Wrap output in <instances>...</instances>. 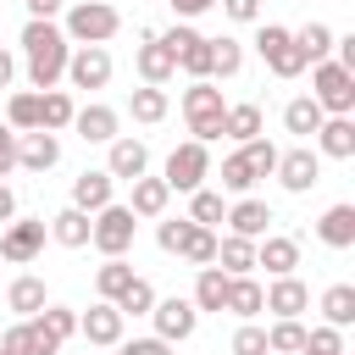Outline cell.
<instances>
[{
  "label": "cell",
  "mask_w": 355,
  "mask_h": 355,
  "mask_svg": "<svg viewBox=\"0 0 355 355\" xmlns=\"http://www.w3.org/2000/svg\"><path fill=\"white\" fill-rule=\"evenodd\" d=\"M311 100H316L327 116H349V111H355V72L338 67L333 55L316 61V67H311Z\"/></svg>",
  "instance_id": "3957f363"
},
{
  "label": "cell",
  "mask_w": 355,
  "mask_h": 355,
  "mask_svg": "<svg viewBox=\"0 0 355 355\" xmlns=\"http://www.w3.org/2000/svg\"><path fill=\"white\" fill-rule=\"evenodd\" d=\"M333 39H338V33H333L327 22H305V28H294V44H300V55H305L311 67L333 55Z\"/></svg>",
  "instance_id": "d6a6232c"
},
{
  "label": "cell",
  "mask_w": 355,
  "mask_h": 355,
  "mask_svg": "<svg viewBox=\"0 0 355 355\" xmlns=\"http://www.w3.org/2000/svg\"><path fill=\"white\" fill-rule=\"evenodd\" d=\"M67 83L72 89H105L111 83V50L105 44H78L67 55Z\"/></svg>",
  "instance_id": "7c38bea8"
},
{
  "label": "cell",
  "mask_w": 355,
  "mask_h": 355,
  "mask_svg": "<svg viewBox=\"0 0 355 355\" xmlns=\"http://www.w3.org/2000/svg\"><path fill=\"white\" fill-rule=\"evenodd\" d=\"M233 22H261V0H216Z\"/></svg>",
  "instance_id": "681fc988"
},
{
  "label": "cell",
  "mask_w": 355,
  "mask_h": 355,
  "mask_svg": "<svg viewBox=\"0 0 355 355\" xmlns=\"http://www.w3.org/2000/svg\"><path fill=\"white\" fill-rule=\"evenodd\" d=\"M189 227H194L189 216H166V222L155 227V244H161L166 255H178V250H183V239H189Z\"/></svg>",
  "instance_id": "f6af8a7d"
},
{
  "label": "cell",
  "mask_w": 355,
  "mask_h": 355,
  "mask_svg": "<svg viewBox=\"0 0 355 355\" xmlns=\"http://www.w3.org/2000/svg\"><path fill=\"white\" fill-rule=\"evenodd\" d=\"M311 305V288L294 277V272H283V277H272L266 288H261V311H272V316H300Z\"/></svg>",
  "instance_id": "5bb4252c"
},
{
  "label": "cell",
  "mask_w": 355,
  "mask_h": 355,
  "mask_svg": "<svg viewBox=\"0 0 355 355\" xmlns=\"http://www.w3.org/2000/svg\"><path fill=\"white\" fill-rule=\"evenodd\" d=\"M133 227H139V216L128 211V205H100L94 211V227H89V244L100 250V255H128L133 250Z\"/></svg>",
  "instance_id": "8992f818"
},
{
  "label": "cell",
  "mask_w": 355,
  "mask_h": 355,
  "mask_svg": "<svg viewBox=\"0 0 355 355\" xmlns=\"http://www.w3.org/2000/svg\"><path fill=\"white\" fill-rule=\"evenodd\" d=\"M150 322H155V338H166V344H183V338H194V327H200V311H194V300L172 294V300H155V305H150Z\"/></svg>",
  "instance_id": "30bf717a"
},
{
  "label": "cell",
  "mask_w": 355,
  "mask_h": 355,
  "mask_svg": "<svg viewBox=\"0 0 355 355\" xmlns=\"http://www.w3.org/2000/svg\"><path fill=\"white\" fill-rule=\"evenodd\" d=\"M166 189H178V194H194L205 178H211V150L200 144V139H183L172 155H166Z\"/></svg>",
  "instance_id": "52a82bcc"
},
{
  "label": "cell",
  "mask_w": 355,
  "mask_h": 355,
  "mask_svg": "<svg viewBox=\"0 0 355 355\" xmlns=\"http://www.w3.org/2000/svg\"><path fill=\"white\" fill-rule=\"evenodd\" d=\"M239 239H261L266 233V222H272V205L266 200H255V194H239L233 205H227V216H222Z\"/></svg>",
  "instance_id": "d6986e66"
},
{
  "label": "cell",
  "mask_w": 355,
  "mask_h": 355,
  "mask_svg": "<svg viewBox=\"0 0 355 355\" xmlns=\"http://www.w3.org/2000/svg\"><path fill=\"white\" fill-rule=\"evenodd\" d=\"M6 305H11L17 316H33V311H44V305H50V288H44V277H33V272L11 277V288H6Z\"/></svg>",
  "instance_id": "484cf974"
},
{
  "label": "cell",
  "mask_w": 355,
  "mask_h": 355,
  "mask_svg": "<svg viewBox=\"0 0 355 355\" xmlns=\"http://www.w3.org/2000/svg\"><path fill=\"white\" fill-rule=\"evenodd\" d=\"M116 355H172V344L166 338H116Z\"/></svg>",
  "instance_id": "c3c4849f"
},
{
  "label": "cell",
  "mask_w": 355,
  "mask_h": 355,
  "mask_svg": "<svg viewBox=\"0 0 355 355\" xmlns=\"http://www.w3.org/2000/svg\"><path fill=\"white\" fill-rule=\"evenodd\" d=\"M0 189H6V172H0Z\"/></svg>",
  "instance_id": "6f0895ef"
},
{
  "label": "cell",
  "mask_w": 355,
  "mask_h": 355,
  "mask_svg": "<svg viewBox=\"0 0 355 355\" xmlns=\"http://www.w3.org/2000/svg\"><path fill=\"white\" fill-rule=\"evenodd\" d=\"M72 94L67 89H39V128H50V133H61V128H72Z\"/></svg>",
  "instance_id": "f546056e"
},
{
  "label": "cell",
  "mask_w": 355,
  "mask_h": 355,
  "mask_svg": "<svg viewBox=\"0 0 355 355\" xmlns=\"http://www.w3.org/2000/svg\"><path fill=\"white\" fill-rule=\"evenodd\" d=\"M0 355H17V349H6V344H0Z\"/></svg>",
  "instance_id": "9f6ffc18"
},
{
  "label": "cell",
  "mask_w": 355,
  "mask_h": 355,
  "mask_svg": "<svg viewBox=\"0 0 355 355\" xmlns=\"http://www.w3.org/2000/svg\"><path fill=\"white\" fill-rule=\"evenodd\" d=\"M300 344H305L300 316H277V322L266 327V355H300Z\"/></svg>",
  "instance_id": "d590c367"
},
{
  "label": "cell",
  "mask_w": 355,
  "mask_h": 355,
  "mask_svg": "<svg viewBox=\"0 0 355 355\" xmlns=\"http://www.w3.org/2000/svg\"><path fill=\"white\" fill-rule=\"evenodd\" d=\"M255 266H266L272 277L294 272V266H300V239H294V233H261V239H255Z\"/></svg>",
  "instance_id": "2e32d148"
},
{
  "label": "cell",
  "mask_w": 355,
  "mask_h": 355,
  "mask_svg": "<svg viewBox=\"0 0 355 355\" xmlns=\"http://www.w3.org/2000/svg\"><path fill=\"white\" fill-rule=\"evenodd\" d=\"M239 150H244V161H250V172H255V178H272V166H277V144H272L266 133H255V139H244Z\"/></svg>",
  "instance_id": "7bdbcfd3"
},
{
  "label": "cell",
  "mask_w": 355,
  "mask_h": 355,
  "mask_svg": "<svg viewBox=\"0 0 355 355\" xmlns=\"http://www.w3.org/2000/svg\"><path fill=\"white\" fill-rule=\"evenodd\" d=\"M11 166H17V128L0 122V172H11Z\"/></svg>",
  "instance_id": "f907efd6"
},
{
  "label": "cell",
  "mask_w": 355,
  "mask_h": 355,
  "mask_svg": "<svg viewBox=\"0 0 355 355\" xmlns=\"http://www.w3.org/2000/svg\"><path fill=\"white\" fill-rule=\"evenodd\" d=\"M222 216H227V205H222V194L200 183V189L189 194V222H200V227H216Z\"/></svg>",
  "instance_id": "ab89813d"
},
{
  "label": "cell",
  "mask_w": 355,
  "mask_h": 355,
  "mask_svg": "<svg viewBox=\"0 0 355 355\" xmlns=\"http://www.w3.org/2000/svg\"><path fill=\"white\" fill-rule=\"evenodd\" d=\"M128 111H133V122H161L166 111H172V100H166V89H155V83H144V89H133L128 94Z\"/></svg>",
  "instance_id": "836d02e7"
},
{
  "label": "cell",
  "mask_w": 355,
  "mask_h": 355,
  "mask_svg": "<svg viewBox=\"0 0 355 355\" xmlns=\"http://www.w3.org/2000/svg\"><path fill=\"white\" fill-rule=\"evenodd\" d=\"M272 178H277L288 194H305V189H316V183H322V155H316L311 144L277 150V166H272Z\"/></svg>",
  "instance_id": "ba28073f"
},
{
  "label": "cell",
  "mask_w": 355,
  "mask_h": 355,
  "mask_svg": "<svg viewBox=\"0 0 355 355\" xmlns=\"http://www.w3.org/2000/svg\"><path fill=\"white\" fill-rule=\"evenodd\" d=\"M89 227H94V216L78 211V205H67V211L50 216V239H55L61 250H83V244H89Z\"/></svg>",
  "instance_id": "603a6c76"
},
{
  "label": "cell",
  "mask_w": 355,
  "mask_h": 355,
  "mask_svg": "<svg viewBox=\"0 0 355 355\" xmlns=\"http://www.w3.org/2000/svg\"><path fill=\"white\" fill-rule=\"evenodd\" d=\"M300 355H349L344 349V327H305V344H300Z\"/></svg>",
  "instance_id": "b9f144b4"
},
{
  "label": "cell",
  "mask_w": 355,
  "mask_h": 355,
  "mask_svg": "<svg viewBox=\"0 0 355 355\" xmlns=\"http://www.w3.org/2000/svg\"><path fill=\"white\" fill-rule=\"evenodd\" d=\"M222 111H227V100H222V89H216L211 78H194V89L183 94V116H189V133H194L200 144H211V139H222Z\"/></svg>",
  "instance_id": "277c9868"
},
{
  "label": "cell",
  "mask_w": 355,
  "mask_h": 355,
  "mask_svg": "<svg viewBox=\"0 0 355 355\" xmlns=\"http://www.w3.org/2000/svg\"><path fill=\"white\" fill-rule=\"evenodd\" d=\"M116 28H122V11L105 0H72L67 22H61V33L72 44H105V39H116Z\"/></svg>",
  "instance_id": "7a4b0ae2"
},
{
  "label": "cell",
  "mask_w": 355,
  "mask_h": 355,
  "mask_svg": "<svg viewBox=\"0 0 355 355\" xmlns=\"http://www.w3.org/2000/svg\"><path fill=\"white\" fill-rule=\"evenodd\" d=\"M255 133H261V105H255V100H244V105H227V111H222V139L244 144V139H255Z\"/></svg>",
  "instance_id": "1f68e13d"
},
{
  "label": "cell",
  "mask_w": 355,
  "mask_h": 355,
  "mask_svg": "<svg viewBox=\"0 0 355 355\" xmlns=\"http://www.w3.org/2000/svg\"><path fill=\"white\" fill-rule=\"evenodd\" d=\"M322 322L327 327H355V283H327L322 288Z\"/></svg>",
  "instance_id": "83f0119b"
},
{
  "label": "cell",
  "mask_w": 355,
  "mask_h": 355,
  "mask_svg": "<svg viewBox=\"0 0 355 355\" xmlns=\"http://www.w3.org/2000/svg\"><path fill=\"white\" fill-rule=\"evenodd\" d=\"M216 266H222L227 277H244V272H255V239H239V233L216 239Z\"/></svg>",
  "instance_id": "4316f807"
},
{
  "label": "cell",
  "mask_w": 355,
  "mask_h": 355,
  "mask_svg": "<svg viewBox=\"0 0 355 355\" xmlns=\"http://www.w3.org/2000/svg\"><path fill=\"white\" fill-rule=\"evenodd\" d=\"M139 39H144V44L133 50V67H139V78H144V83H155V89H166V83L178 78V55L161 44V33H155V28H144Z\"/></svg>",
  "instance_id": "8fae6325"
},
{
  "label": "cell",
  "mask_w": 355,
  "mask_h": 355,
  "mask_svg": "<svg viewBox=\"0 0 355 355\" xmlns=\"http://www.w3.org/2000/svg\"><path fill=\"white\" fill-rule=\"evenodd\" d=\"M189 300H194L200 316H205V311L222 316V305H227V272H222L216 261H211V266H194V294H189Z\"/></svg>",
  "instance_id": "44dd1931"
},
{
  "label": "cell",
  "mask_w": 355,
  "mask_h": 355,
  "mask_svg": "<svg viewBox=\"0 0 355 355\" xmlns=\"http://www.w3.org/2000/svg\"><path fill=\"white\" fill-rule=\"evenodd\" d=\"M122 322H128V316H122L111 300H94V305L78 316V333H83L94 349H116V338H122Z\"/></svg>",
  "instance_id": "4fadbf2b"
},
{
  "label": "cell",
  "mask_w": 355,
  "mask_h": 355,
  "mask_svg": "<svg viewBox=\"0 0 355 355\" xmlns=\"http://www.w3.org/2000/svg\"><path fill=\"white\" fill-rule=\"evenodd\" d=\"M233 355H266V327L239 322V333H233Z\"/></svg>",
  "instance_id": "7dc6e473"
},
{
  "label": "cell",
  "mask_w": 355,
  "mask_h": 355,
  "mask_svg": "<svg viewBox=\"0 0 355 355\" xmlns=\"http://www.w3.org/2000/svg\"><path fill=\"white\" fill-rule=\"evenodd\" d=\"M39 316H44V327H50V333H55L61 344H67V338L78 333V311H72V305H44Z\"/></svg>",
  "instance_id": "bcb514c9"
},
{
  "label": "cell",
  "mask_w": 355,
  "mask_h": 355,
  "mask_svg": "<svg viewBox=\"0 0 355 355\" xmlns=\"http://www.w3.org/2000/svg\"><path fill=\"white\" fill-rule=\"evenodd\" d=\"M6 128H17V133H33L39 128V89H17L6 100Z\"/></svg>",
  "instance_id": "e575fe53"
},
{
  "label": "cell",
  "mask_w": 355,
  "mask_h": 355,
  "mask_svg": "<svg viewBox=\"0 0 355 355\" xmlns=\"http://www.w3.org/2000/svg\"><path fill=\"white\" fill-rule=\"evenodd\" d=\"M22 55H28V83H33V89H55V83L67 78L72 39L55 28V17H28V28H22Z\"/></svg>",
  "instance_id": "6da1fadb"
},
{
  "label": "cell",
  "mask_w": 355,
  "mask_h": 355,
  "mask_svg": "<svg viewBox=\"0 0 355 355\" xmlns=\"http://www.w3.org/2000/svg\"><path fill=\"white\" fill-rule=\"evenodd\" d=\"M61 161V139L50 128H33V133H17V166L28 172H50Z\"/></svg>",
  "instance_id": "9a60e30c"
},
{
  "label": "cell",
  "mask_w": 355,
  "mask_h": 355,
  "mask_svg": "<svg viewBox=\"0 0 355 355\" xmlns=\"http://www.w3.org/2000/svg\"><path fill=\"white\" fill-rule=\"evenodd\" d=\"M316 239L327 250H349L355 244V205H327L322 222H316Z\"/></svg>",
  "instance_id": "cb8c5ba5"
},
{
  "label": "cell",
  "mask_w": 355,
  "mask_h": 355,
  "mask_svg": "<svg viewBox=\"0 0 355 355\" xmlns=\"http://www.w3.org/2000/svg\"><path fill=\"white\" fill-rule=\"evenodd\" d=\"M111 194H116V178L100 166V172H83V178H72V205L78 211H100V205H111Z\"/></svg>",
  "instance_id": "7402d4cb"
},
{
  "label": "cell",
  "mask_w": 355,
  "mask_h": 355,
  "mask_svg": "<svg viewBox=\"0 0 355 355\" xmlns=\"http://www.w3.org/2000/svg\"><path fill=\"white\" fill-rule=\"evenodd\" d=\"M239 67H244V44L239 39H211V78H239Z\"/></svg>",
  "instance_id": "f35d334b"
},
{
  "label": "cell",
  "mask_w": 355,
  "mask_h": 355,
  "mask_svg": "<svg viewBox=\"0 0 355 355\" xmlns=\"http://www.w3.org/2000/svg\"><path fill=\"white\" fill-rule=\"evenodd\" d=\"M166 200H172V189H166V178H133V194H128V211L133 216H161L166 211Z\"/></svg>",
  "instance_id": "d4e9b609"
},
{
  "label": "cell",
  "mask_w": 355,
  "mask_h": 355,
  "mask_svg": "<svg viewBox=\"0 0 355 355\" xmlns=\"http://www.w3.org/2000/svg\"><path fill=\"white\" fill-rule=\"evenodd\" d=\"M311 139H316V150H322V155L349 161V155H355V116H322V128H316Z\"/></svg>",
  "instance_id": "ffe728a7"
},
{
  "label": "cell",
  "mask_w": 355,
  "mask_h": 355,
  "mask_svg": "<svg viewBox=\"0 0 355 355\" xmlns=\"http://www.w3.org/2000/svg\"><path fill=\"white\" fill-rule=\"evenodd\" d=\"M222 311H233L239 322H255L261 316V283L244 272V277H227V305Z\"/></svg>",
  "instance_id": "f1b7e54d"
},
{
  "label": "cell",
  "mask_w": 355,
  "mask_h": 355,
  "mask_svg": "<svg viewBox=\"0 0 355 355\" xmlns=\"http://www.w3.org/2000/svg\"><path fill=\"white\" fill-rule=\"evenodd\" d=\"M166 6H172V11L183 17V22H194V17H200V11H211L216 0H166Z\"/></svg>",
  "instance_id": "816d5d0a"
},
{
  "label": "cell",
  "mask_w": 355,
  "mask_h": 355,
  "mask_svg": "<svg viewBox=\"0 0 355 355\" xmlns=\"http://www.w3.org/2000/svg\"><path fill=\"white\" fill-rule=\"evenodd\" d=\"M11 78H17V55L0 50V89H11Z\"/></svg>",
  "instance_id": "db71d44e"
},
{
  "label": "cell",
  "mask_w": 355,
  "mask_h": 355,
  "mask_svg": "<svg viewBox=\"0 0 355 355\" xmlns=\"http://www.w3.org/2000/svg\"><path fill=\"white\" fill-rule=\"evenodd\" d=\"M250 183H255V172H250L244 150H233V155L222 161V189H227V194H250Z\"/></svg>",
  "instance_id": "ee69618b"
},
{
  "label": "cell",
  "mask_w": 355,
  "mask_h": 355,
  "mask_svg": "<svg viewBox=\"0 0 355 355\" xmlns=\"http://www.w3.org/2000/svg\"><path fill=\"white\" fill-rule=\"evenodd\" d=\"M11 216H17V194H11V189H0V222H11Z\"/></svg>",
  "instance_id": "11a10c76"
},
{
  "label": "cell",
  "mask_w": 355,
  "mask_h": 355,
  "mask_svg": "<svg viewBox=\"0 0 355 355\" xmlns=\"http://www.w3.org/2000/svg\"><path fill=\"white\" fill-rule=\"evenodd\" d=\"M105 172L111 178H122V183H133V178H144L150 172V150H144V139H111V155H105Z\"/></svg>",
  "instance_id": "e0dca14e"
},
{
  "label": "cell",
  "mask_w": 355,
  "mask_h": 355,
  "mask_svg": "<svg viewBox=\"0 0 355 355\" xmlns=\"http://www.w3.org/2000/svg\"><path fill=\"white\" fill-rule=\"evenodd\" d=\"M44 233H50V222H44V216L6 222V233H0V261H11V266H28V261H39V250H44Z\"/></svg>",
  "instance_id": "9c48e42d"
},
{
  "label": "cell",
  "mask_w": 355,
  "mask_h": 355,
  "mask_svg": "<svg viewBox=\"0 0 355 355\" xmlns=\"http://www.w3.org/2000/svg\"><path fill=\"white\" fill-rule=\"evenodd\" d=\"M322 116H327V111H322L311 94H294V100L283 105V128H288V133H300V139H311V133L322 128Z\"/></svg>",
  "instance_id": "4dcf8cb0"
},
{
  "label": "cell",
  "mask_w": 355,
  "mask_h": 355,
  "mask_svg": "<svg viewBox=\"0 0 355 355\" xmlns=\"http://www.w3.org/2000/svg\"><path fill=\"white\" fill-rule=\"evenodd\" d=\"M72 128H78L83 144H111V139H116V111L100 105V100H89V105L72 111Z\"/></svg>",
  "instance_id": "ac0fdd59"
},
{
  "label": "cell",
  "mask_w": 355,
  "mask_h": 355,
  "mask_svg": "<svg viewBox=\"0 0 355 355\" xmlns=\"http://www.w3.org/2000/svg\"><path fill=\"white\" fill-rule=\"evenodd\" d=\"M111 305H116L122 316H150V305H155V283L133 272V283H128V288H122V294H116Z\"/></svg>",
  "instance_id": "74e56055"
},
{
  "label": "cell",
  "mask_w": 355,
  "mask_h": 355,
  "mask_svg": "<svg viewBox=\"0 0 355 355\" xmlns=\"http://www.w3.org/2000/svg\"><path fill=\"white\" fill-rule=\"evenodd\" d=\"M28 6V17H55L61 11V0H22Z\"/></svg>",
  "instance_id": "f5cc1de1"
},
{
  "label": "cell",
  "mask_w": 355,
  "mask_h": 355,
  "mask_svg": "<svg viewBox=\"0 0 355 355\" xmlns=\"http://www.w3.org/2000/svg\"><path fill=\"white\" fill-rule=\"evenodd\" d=\"M128 283H133V266H128L122 255H105V266L94 272V294H100V300H116Z\"/></svg>",
  "instance_id": "8d00e7d4"
},
{
  "label": "cell",
  "mask_w": 355,
  "mask_h": 355,
  "mask_svg": "<svg viewBox=\"0 0 355 355\" xmlns=\"http://www.w3.org/2000/svg\"><path fill=\"white\" fill-rule=\"evenodd\" d=\"M255 50H261V61L277 72V78H300L311 61L300 55V44H294V28H283V22H261L255 28Z\"/></svg>",
  "instance_id": "5b68a950"
},
{
  "label": "cell",
  "mask_w": 355,
  "mask_h": 355,
  "mask_svg": "<svg viewBox=\"0 0 355 355\" xmlns=\"http://www.w3.org/2000/svg\"><path fill=\"white\" fill-rule=\"evenodd\" d=\"M178 255H183L189 266H211V261H216V227H200V222H194Z\"/></svg>",
  "instance_id": "60d3db41"
}]
</instances>
